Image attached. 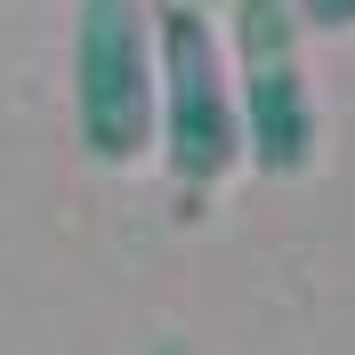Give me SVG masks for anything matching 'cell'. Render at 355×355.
I'll return each mask as SVG.
<instances>
[{
    "instance_id": "277c9868",
    "label": "cell",
    "mask_w": 355,
    "mask_h": 355,
    "mask_svg": "<svg viewBox=\"0 0 355 355\" xmlns=\"http://www.w3.org/2000/svg\"><path fill=\"white\" fill-rule=\"evenodd\" d=\"M299 24H315V33H355V0H299Z\"/></svg>"
},
{
    "instance_id": "5b68a950",
    "label": "cell",
    "mask_w": 355,
    "mask_h": 355,
    "mask_svg": "<svg viewBox=\"0 0 355 355\" xmlns=\"http://www.w3.org/2000/svg\"><path fill=\"white\" fill-rule=\"evenodd\" d=\"M162 355H178V347H162Z\"/></svg>"
},
{
    "instance_id": "7a4b0ae2",
    "label": "cell",
    "mask_w": 355,
    "mask_h": 355,
    "mask_svg": "<svg viewBox=\"0 0 355 355\" xmlns=\"http://www.w3.org/2000/svg\"><path fill=\"white\" fill-rule=\"evenodd\" d=\"M162 170L178 178V194H210L243 162V105H234V65H226L218 24L194 0L162 8Z\"/></svg>"
},
{
    "instance_id": "6da1fadb",
    "label": "cell",
    "mask_w": 355,
    "mask_h": 355,
    "mask_svg": "<svg viewBox=\"0 0 355 355\" xmlns=\"http://www.w3.org/2000/svg\"><path fill=\"white\" fill-rule=\"evenodd\" d=\"M73 130L89 162L154 154L162 137V65H154V17L146 0H81L73 8Z\"/></svg>"
},
{
    "instance_id": "3957f363",
    "label": "cell",
    "mask_w": 355,
    "mask_h": 355,
    "mask_svg": "<svg viewBox=\"0 0 355 355\" xmlns=\"http://www.w3.org/2000/svg\"><path fill=\"white\" fill-rule=\"evenodd\" d=\"M299 0H234V105H243V162L259 178H299L315 162V89L299 49Z\"/></svg>"
}]
</instances>
